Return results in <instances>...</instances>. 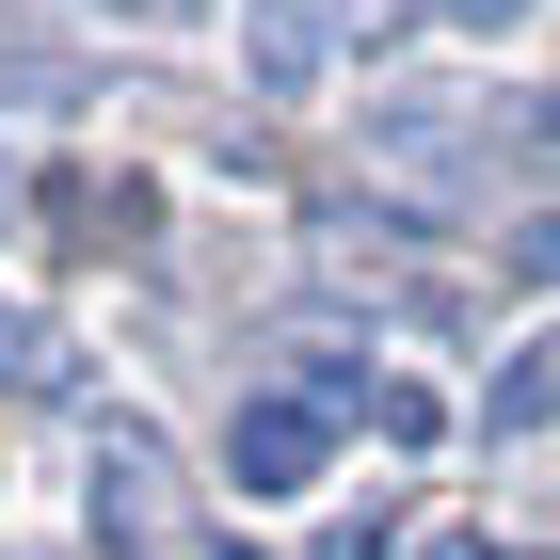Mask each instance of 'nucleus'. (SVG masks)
I'll list each match as a JSON object with an SVG mask.
<instances>
[{"instance_id": "f257e3e1", "label": "nucleus", "mask_w": 560, "mask_h": 560, "mask_svg": "<svg viewBox=\"0 0 560 560\" xmlns=\"http://www.w3.org/2000/svg\"><path fill=\"white\" fill-rule=\"evenodd\" d=\"M96 545L113 560H192V528H176V448L144 417H96Z\"/></svg>"}, {"instance_id": "f03ea898", "label": "nucleus", "mask_w": 560, "mask_h": 560, "mask_svg": "<svg viewBox=\"0 0 560 560\" xmlns=\"http://www.w3.org/2000/svg\"><path fill=\"white\" fill-rule=\"evenodd\" d=\"M320 448H337V417H320L304 385H272V400H241V417H224V480H241V497H304V480H320Z\"/></svg>"}, {"instance_id": "7ed1b4c3", "label": "nucleus", "mask_w": 560, "mask_h": 560, "mask_svg": "<svg viewBox=\"0 0 560 560\" xmlns=\"http://www.w3.org/2000/svg\"><path fill=\"white\" fill-rule=\"evenodd\" d=\"M337 48H352L337 0H241V65H257V96H320Z\"/></svg>"}, {"instance_id": "20e7f679", "label": "nucleus", "mask_w": 560, "mask_h": 560, "mask_svg": "<svg viewBox=\"0 0 560 560\" xmlns=\"http://www.w3.org/2000/svg\"><path fill=\"white\" fill-rule=\"evenodd\" d=\"M144 224H161V192H144V176H48V241H81V257H129Z\"/></svg>"}, {"instance_id": "39448f33", "label": "nucleus", "mask_w": 560, "mask_h": 560, "mask_svg": "<svg viewBox=\"0 0 560 560\" xmlns=\"http://www.w3.org/2000/svg\"><path fill=\"white\" fill-rule=\"evenodd\" d=\"M545 417H560V320H545V337L513 352V369H497V400H480V432H545Z\"/></svg>"}, {"instance_id": "423d86ee", "label": "nucleus", "mask_w": 560, "mask_h": 560, "mask_svg": "<svg viewBox=\"0 0 560 560\" xmlns=\"http://www.w3.org/2000/svg\"><path fill=\"white\" fill-rule=\"evenodd\" d=\"M0 400H65V337L33 304H0Z\"/></svg>"}, {"instance_id": "0eeeda50", "label": "nucleus", "mask_w": 560, "mask_h": 560, "mask_svg": "<svg viewBox=\"0 0 560 560\" xmlns=\"http://www.w3.org/2000/svg\"><path fill=\"white\" fill-rule=\"evenodd\" d=\"M369 432H385V448H432V432H448V400H432V385H369Z\"/></svg>"}, {"instance_id": "6e6552de", "label": "nucleus", "mask_w": 560, "mask_h": 560, "mask_svg": "<svg viewBox=\"0 0 560 560\" xmlns=\"http://www.w3.org/2000/svg\"><path fill=\"white\" fill-rule=\"evenodd\" d=\"M497 272H528V289H560V209H528L513 241H497Z\"/></svg>"}, {"instance_id": "1a4fd4ad", "label": "nucleus", "mask_w": 560, "mask_h": 560, "mask_svg": "<svg viewBox=\"0 0 560 560\" xmlns=\"http://www.w3.org/2000/svg\"><path fill=\"white\" fill-rule=\"evenodd\" d=\"M432 16H465V33H513V16H528V0H432Z\"/></svg>"}, {"instance_id": "9d476101", "label": "nucleus", "mask_w": 560, "mask_h": 560, "mask_svg": "<svg viewBox=\"0 0 560 560\" xmlns=\"http://www.w3.org/2000/svg\"><path fill=\"white\" fill-rule=\"evenodd\" d=\"M337 16H352V48H369V33H400V16H417V0H337Z\"/></svg>"}, {"instance_id": "9b49d317", "label": "nucleus", "mask_w": 560, "mask_h": 560, "mask_svg": "<svg viewBox=\"0 0 560 560\" xmlns=\"http://www.w3.org/2000/svg\"><path fill=\"white\" fill-rule=\"evenodd\" d=\"M129 16H144V33H176V16H192V0H129Z\"/></svg>"}, {"instance_id": "f8f14e48", "label": "nucleus", "mask_w": 560, "mask_h": 560, "mask_svg": "<svg viewBox=\"0 0 560 560\" xmlns=\"http://www.w3.org/2000/svg\"><path fill=\"white\" fill-rule=\"evenodd\" d=\"M0 209H16V176H0Z\"/></svg>"}]
</instances>
